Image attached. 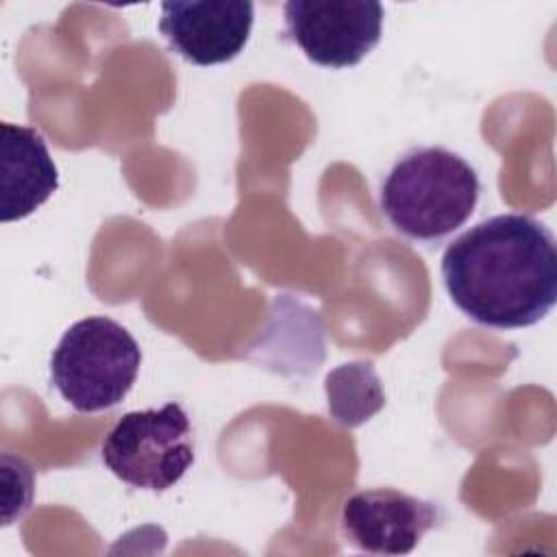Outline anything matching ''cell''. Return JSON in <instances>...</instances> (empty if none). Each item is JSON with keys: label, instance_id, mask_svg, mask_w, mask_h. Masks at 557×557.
<instances>
[{"label": "cell", "instance_id": "3957f363", "mask_svg": "<svg viewBox=\"0 0 557 557\" xmlns=\"http://www.w3.org/2000/svg\"><path fill=\"white\" fill-rule=\"evenodd\" d=\"M141 366L135 337L115 320L91 315L59 339L50 376L57 392L83 413L115 407L133 387Z\"/></svg>", "mask_w": 557, "mask_h": 557}, {"label": "cell", "instance_id": "8992f818", "mask_svg": "<svg viewBox=\"0 0 557 557\" xmlns=\"http://www.w3.org/2000/svg\"><path fill=\"white\" fill-rule=\"evenodd\" d=\"M444 522L440 503L405 494L394 487L355 492L342 505L344 540L370 555H407L422 535Z\"/></svg>", "mask_w": 557, "mask_h": 557}, {"label": "cell", "instance_id": "6da1fadb", "mask_svg": "<svg viewBox=\"0 0 557 557\" xmlns=\"http://www.w3.org/2000/svg\"><path fill=\"white\" fill-rule=\"evenodd\" d=\"M442 278L472 322L498 331L531 326L557 302L555 237L524 213L481 220L444 250Z\"/></svg>", "mask_w": 557, "mask_h": 557}, {"label": "cell", "instance_id": "5b68a950", "mask_svg": "<svg viewBox=\"0 0 557 557\" xmlns=\"http://www.w3.org/2000/svg\"><path fill=\"white\" fill-rule=\"evenodd\" d=\"M285 37L324 67L357 65L379 44L383 4L370 0H289Z\"/></svg>", "mask_w": 557, "mask_h": 557}, {"label": "cell", "instance_id": "ba28073f", "mask_svg": "<svg viewBox=\"0 0 557 557\" xmlns=\"http://www.w3.org/2000/svg\"><path fill=\"white\" fill-rule=\"evenodd\" d=\"M2 209L0 220L13 222L39 209L59 187L57 165L44 137L20 124L2 122Z\"/></svg>", "mask_w": 557, "mask_h": 557}, {"label": "cell", "instance_id": "7a4b0ae2", "mask_svg": "<svg viewBox=\"0 0 557 557\" xmlns=\"http://www.w3.org/2000/svg\"><path fill=\"white\" fill-rule=\"evenodd\" d=\"M479 194L476 170L463 157L442 146H420L389 168L379 205L400 235L440 242L468 222Z\"/></svg>", "mask_w": 557, "mask_h": 557}, {"label": "cell", "instance_id": "277c9868", "mask_svg": "<svg viewBox=\"0 0 557 557\" xmlns=\"http://www.w3.org/2000/svg\"><path fill=\"white\" fill-rule=\"evenodd\" d=\"M100 453L104 466L124 483L163 492L194 463L189 418L178 403L128 411L107 433Z\"/></svg>", "mask_w": 557, "mask_h": 557}, {"label": "cell", "instance_id": "52a82bcc", "mask_svg": "<svg viewBox=\"0 0 557 557\" xmlns=\"http://www.w3.org/2000/svg\"><path fill=\"white\" fill-rule=\"evenodd\" d=\"M252 20L255 7L246 0L163 2L159 30L185 61L215 65L244 50Z\"/></svg>", "mask_w": 557, "mask_h": 557}]
</instances>
